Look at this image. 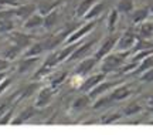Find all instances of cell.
Instances as JSON below:
<instances>
[{"mask_svg":"<svg viewBox=\"0 0 153 135\" xmlns=\"http://www.w3.org/2000/svg\"><path fill=\"white\" fill-rule=\"evenodd\" d=\"M128 56H131V51H116L115 50L114 53H109L106 57L101 60V71L108 74L111 71L120 68Z\"/></svg>","mask_w":153,"mask_h":135,"instance_id":"cell-1","label":"cell"},{"mask_svg":"<svg viewBox=\"0 0 153 135\" xmlns=\"http://www.w3.org/2000/svg\"><path fill=\"white\" fill-rule=\"evenodd\" d=\"M137 40H139V37L133 33V30L129 28V30H126V32L118 38V43H116L115 50H116V51H131V50L135 49Z\"/></svg>","mask_w":153,"mask_h":135,"instance_id":"cell-2","label":"cell"},{"mask_svg":"<svg viewBox=\"0 0 153 135\" xmlns=\"http://www.w3.org/2000/svg\"><path fill=\"white\" fill-rule=\"evenodd\" d=\"M74 27H75V26H68V27H65V28L60 30V32L57 33V34H54L53 37L47 38V40L44 41V44H45V49H47V50H54L55 47H58L60 44L65 43V40L68 38V36L74 32Z\"/></svg>","mask_w":153,"mask_h":135,"instance_id":"cell-3","label":"cell"},{"mask_svg":"<svg viewBox=\"0 0 153 135\" xmlns=\"http://www.w3.org/2000/svg\"><path fill=\"white\" fill-rule=\"evenodd\" d=\"M97 26V22L95 20H89L88 23H85V24H82L81 27H78V28H75L74 32L68 36V38L65 40V44H70V43H76V41H81L82 38L85 37V36H88L89 33L94 30V27Z\"/></svg>","mask_w":153,"mask_h":135,"instance_id":"cell-4","label":"cell"},{"mask_svg":"<svg viewBox=\"0 0 153 135\" xmlns=\"http://www.w3.org/2000/svg\"><path fill=\"white\" fill-rule=\"evenodd\" d=\"M118 38L119 37H116V36H109V37H106L104 41L101 43V46L97 49V51L94 53V57L98 60V61H101L104 57H106L109 53H112L115 50V47H116Z\"/></svg>","mask_w":153,"mask_h":135,"instance_id":"cell-5","label":"cell"},{"mask_svg":"<svg viewBox=\"0 0 153 135\" xmlns=\"http://www.w3.org/2000/svg\"><path fill=\"white\" fill-rule=\"evenodd\" d=\"M37 7H38V4H34V3L20 4V6H17V7H14L13 14H14V17L19 19L20 22H26L31 14H34V13L37 11Z\"/></svg>","mask_w":153,"mask_h":135,"instance_id":"cell-6","label":"cell"},{"mask_svg":"<svg viewBox=\"0 0 153 135\" xmlns=\"http://www.w3.org/2000/svg\"><path fill=\"white\" fill-rule=\"evenodd\" d=\"M9 37H10L11 43L22 47V49H27L28 46H31L34 43V40L31 36H28L26 33H22V32H10L9 33Z\"/></svg>","mask_w":153,"mask_h":135,"instance_id":"cell-7","label":"cell"},{"mask_svg":"<svg viewBox=\"0 0 153 135\" xmlns=\"http://www.w3.org/2000/svg\"><path fill=\"white\" fill-rule=\"evenodd\" d=\"M98 64V60L95 58V57H85V58H82L81 61H79V64L76 65L75 68V74H78V76L81 77H85L88 76L89 73H91V70H94V67Z\"/></svg>","mask_w":153,"mask_h":135,"instance_id":"cell-8","label":"cell"},{"mask_svg":"<svg viewBox=\"0 0 153 135\" xmlns=\"http://www.w3.org/2000/svg\"><path fill=\"white\" fill-rule=\"evenodd\" d=\"M105 76H106V74L101 71V73H98V74H92V76L84 78V80H82L81 87H79V90H81L82 92H89L94 87H97L101 81L105 80Z\"/></svg>","mask_w":153,"mask_h":135,"instance_id":"cell-9","label":"cell"},{"mask_svg":"<svg viewBox=\"0 0 153 135\" xmlns=\"http://www.w3.org/2000/svg\"><path fill=\"white\" fill-rule=\"evenodd\" d=\"M54 87H43L40 91H38V95L36 98V107L37 108H44L47 104L51 101V98L54 95Z\"/></svg>","mask_w":153,"mask_h":135,"instance_id":"cell-10","label":"cell"},{"mask_svg":"<svg viewBox=\"0 0 153 135\" xmlns=\"http://www.w3.org/2000/svg\"><path fill=\"white\" fill-rule=\"evenodd\" d=\"M95 43H97L95 40H89V41H87V43H81L75 49V51L71 54V57L67 60V61H75V60L85 58V57H88V56H87L88 51H89V50L95 46Z\"/></svg>","mask_w":153,"mask_h":135,"instance_id":"cell-11","label":"cell"},{"mask_svg":"<svg viewBox=\"0 0 153 135\" xmlns=\"http://www.w3.org/2000/svg\"><path fill=\"white\" fill-rule=\"evenodd\" d=\"M132 94V88L128 84H119L111 91V97L114 101H122Z\"/></svg>","mask_w":153,"mask_h":135,"instance_id":"cell-12","label":"cell"},{"mask_svg":"<svg viewBox=\"0 0 153 135\" xmlns=\"http://www.w3.org/2000/svg\"><path fill=\"white\" fill-rule=\"evenodd\" d=\"M41 26H44V16L41 13H38V11L31 14L26 22H23V27L26 30H34V28H38Z\"/></svg>","mask_w":153,"mask_h":135,"instance_id":"cell-13","label":"cell"},{"mask_svg":"<svg viewBox=\"0 0 153 135\" xmlns=\"http://www.w3.org/2000/svg\"><path fill=\"white\" fill-rule=\"evenodd\" d=\"M40 61V56H36V57H23V60L19 63L17 65V73L19 74H26L33 68L34 65Z\"/></svg>","mask_w":153,"mask_h":135,"instance_id":"cell-14","label":"cell"},{"mask_svg":"<svg viewBox=\"0 0 153 135\" xmlns=\"http://www.w3.org/2000/svg\"><path fill=\"white\" fill-rule=\"evenodd\" d=\"M114 86H118V82H109V81H101L97 87H94L92 90L89 91V97L95 100V98H98L99 95H104L105 92L108 91L109 88H112Z\"/></svg>","mask_w":153,"mask_h":135,"instance_id":"cell-15","label":"cell"},{"mask_svg":"<svg viewBox=\"0 0 153 135\" xmlns=\"http://www.w3.org/2000/svg\"><path fill=\"white\" fill-rule=\"evenodd\" d=\"M62 2H64V0H44V2H41V3H38L37 11L38 13H41L43 16H45L47 13L55 10Z\"/></svg>","mask_w":153,"mask_h":135,"instance_id":"cell-16","label":"cell"},{"mask_svg":"<svg viewBox=\"0 0 153 135\" xmlns=\"http://www.w3.org/2000/svg\"><path fill=\"white\" fill-rule=\"evenodd\" d=\"M45 44L44 41H36L31 46H28L26 51L23 53V57H36V56H41L43 51H45Z\"/></svg>","mask_w":153,"mask_h":135,"instance_id":"cell-17","label":"cell"},{"mask_svg":"<svg viewBox=\"0 0 153 135\" xmlns=\"http://www.w3.org/2000/svg\"><path fill=\"white\" fill-rule=\"evenodd\" d=\"M104 10H105V3L104 2H97V3L88 10V13L84 16V19H85L87 22H89V20H97V19L104 13Z\"/></svg>","mask_w":153,"mask_h":135,"instance_id":"cell-18","label":"cell"},{"mask_svg":"<svg viewBox=\"0 0 153 135\" xmlns=\"http://www.w3.org/2000/svg\"><path fill=\"white\" fill-rule=\"evenodd\" d=\"M36 108H37V107H27V108H24L22 112L19 114V117L11 121V124H13V125H19V124H23V122H27L28 119H31L34 115H36Z\"/></svg>","mask_w":153,"mask_h":135,"instance_id":"cell-19","label":"cell"},{"mask_svg":"<svg viewBox=\"0 0 153 135\" xmlns=\"http://www.w3.org/2000/svg\"><path fill=\"white\" fill-rule=\"evenodd\" d=\"M150 14H152V13H150V9H149V7L136 9V10L133 11V14H132V22H133V24H140V23L145 22Z\"/></svg>","mask_w":153,"mask_h":135,"instance_id":"cell-20","label":"cell"},{"mask_svg":"<svg viewBox=\"0 0 153 135\" xmlns=\"http://www.w3.org/2000/svg\"><path fill=\"white\" fill-rule=\"evenodd\" d=\"M79 44H81V41L65 44V47L58 51V58H60V63H62V61H65V60L70 58V57H71V54L75 51V49L78 47V46H79Z\"/></svg>","mask_w":153,"mask_h":135,"instance_id":"cell-21","label":"cell"},{"mask_svg":"<svg viewBox=\"0 0 153 135\" xmlns=\"http://www.w3.org/2000/svg\"><path fill=\"white\" fill-rule=\"evenodd\" d=\"M95 3H97V0H82V2H79V4H78V7H76V10H75L76 17L84 19V16L87 14L88 10H89Z\"/></svg>","mask_w":153,"mask_h":135,"instance_id":"cell-22","label":"cell"},{"mask_svg":"<svg viewBox=\"0 0 153 135\" xmlns=\"http://www.w3.org/2000/svg\"><path fill=\"white\" fill-rule=\"evenodd\" d=\"M91 100L92 98L89 97V94H82V95H79L78 98H75L74 100V103H72L71 108L74 110V111H79V110H84L85 107H88V104H91Z\"/></svg>","mask_w":153,"mask_h":135,"instance_id":"cell-23","label":"cell"},{"mask_svg":"<svg viewBox=\"0 0 153 135\" xmlns=\"http://www.w3.org/2000/svg\"><path fill=\"white\" fill-rule=\"evenodd\" d=\"M137 33L142 38H148L149 40L150 37H153V22H146L145 20L143 23H140Z\"/></svg>","mask_w":153,"mask_h":135,"instance_id":"cell-24","label":"cell"},{"mask_svg":"<svg viewBox=\"0 0 153 135\" xmlns=\"http://www.w3.org/2000/svg\"><path fill=\"white\" fill-rule=\"evenodd\" d=\"M149 68H153V53L149 54L148 57H145V58L139 63V65H137V68L135 70L133 74H142V73H145V71L149 70Z\"/></svg>","mask_w":153,"mask_h":135,"instance_id":"cell-25","label":"cell"},{"mask_svg":"<svg viewBox=\"0 0 153 135\" xmlns=\"http://www.w3.org/2000/svg\"><path fill=\"white\" fill-rule=\"evenodd\" d=\"M57 20H58V11H57V9L53 11H50V13H47L45 16H44V28H47V30H51L53 27H54V24L57 23Z\"/></svg>","mask_w":153,"mask_h":135,"instance_id":"cell-26","label":"cell"},{"mask_svg":"<svg viewBox=\"0 0 153 135\" xmlns=\"http://www.w3.org/2000/svg\"><path fill=\"white\" fill-rule=\"evenodd\" d=\"M14 30V20L10 16L0 17V33H10Z\"/></svg>","mask_w":153,"mask_h":135,"instance_id":"cell-27","label":"cell"},{"mask_svg":"<svg viewBox=\"0 0 153 135\" xmlns=\"http://www.w3.org/2000/svg\"><path fill=\"white\" fill-rule=\"evenodd\" d=\"M22 47H19V46H16V44H13V46H10V47H7V49L4 50V53H3V57H6L7 60H16L19 56H20V53H22Z\"/></svg>","mask_w":153,"mask_h":135,"instance_id":"cell-28","label":"cell"},{"mask_svg":"<svg viewBox=\"0 0 153 135\" xmlns=\"http://www.w3.org/2000/svg\"><path fill=\"white\" fill-rule=\"evenodd\" d=\"M118 20H119V10L118 9H114V10H111L109 16H108V23H106V26H108V30L111 33L115 32V28H116V24H118Z\"/></svg>","mask_w":153,"mask_h":135,"instance_id":"cell-29","label":"cell"},{"mask_svg":"<svg viewBox=\"0 0 153 135\" xmlns=\"http://www.w3.org/2000/svg\"><path fill=\"white\" fill-rule=\"evenodd\" d=\"M67 77H68V73L67 71H60V73H55L54 76L51 77V80H50V86L57 88V87H60L64 81L67 80Z\"/></svg>","mask_w":153,"mask_h":135,"instance_id":"cell-30","label":"cell"},{"mask_svg":"<svg viewBox=\"0 0 153 135\" xmlns=\"http://www.w3.org/2000/svg\"><path fill=\"white\" fill-rule=\"evenodd\" d=\"M114 103V100H112V97L109 95H99L98 98H95V103L92 104V108H95V110H98V108H102V107H106L108 104Z\"/></svg>","mask_w":153,"mask_h":135,"instance_id":"cell-31","label":"cell"},{"mask_svg":"<svg viewBox=\"0 0 153 135\" xmlns=\"http://www.w3.org/2000/svg\"><path fill=\"white\" fill-rule=\"evenodd\" d=\"M116 9L119 10V13H131L133 10V0H119Z\"/></svg>","mask_w":153,"mask_h":135,"instance_id":"cell-32","label":"cell"},{"mask_svg":"<svg viewBox=\"0 0 153 135\" xmlns=\"http://www.w3.org/2000/svg\"><path fill=\"white\" fill-rule=\"evenodd\" d=\"M44 65H47V67H51V68H54L55 65L60 64V58H58V51H51V53L47 56V58L44 60Z\"/></svg>","mask_w":153,"mask_h":135,"instance_id":"cell-33","label":"cell"},{"mask_svg":"<svg viewBox=\"0 0 153 135\" xmlns=\"http://www.w3.org/2000/svg\"><path fill=\"white\" fill-rule=\"evenodd\" d=\"M142 110L143 108L139 103H131L123 108V114H125V115H136V114H139Z\"/></svg>","mask_w":153,"mask_h":135,"instance_id":"cell-34","label":"cell"},{"mask_svg":"<svg viewBox=\"0 0 153 135\" xmlns=\"http://www.w3.org/2000/svg\"><path fill=\"white\" fill-rule=\"evenodd\" d=\"M122 118V112H112V114H105L101 118V122L102 124H112V122H116Z\"/></svg>","mask_w":153,"mask_h":135,"instance_id":"cell-35","label":"cell"},{"mask_svg":"<svg viewBox=\"0 0 153 135\" xmlns=\"http://www.w3.org/2000/svg\"><path fill=\"white\" fill-rule=\"evenodd\" d=\"M38 88H40V84H38V82H33V84H30V86H27L22 91L20 98H27V97H30V95H33V94L37 91Z\"/></svg>","mask_w":153,"mask_h":135,"instance_id":"cell-36","label":"cell"},{"mask_svg":"<svg viewBox=\"0 0 153 135\" xmlns=\"http://www.w3.org/2000/svg\"><path fill=\"white\" fill-rule=\"evenodd\" d=\"M13 112H14V110L10 108L9 111H6L1 117H0V125H6V124H11V121H13Z\"/></svg>","mask_w":153,"mask_h":135,"instance_id":"cell-37","label":"cell"},{"mask_svg":"<svg viewBox=\"0 0 153 135\" xmlns=\"http://www.w3.org/2000/svg\"><path fill=\"white\" fill-rule=\"evenodd\" d=\"M54 70V68H51V67H47V65H41V68L34 74V78H44L45 76H48V74H51V71Z\"/></svg>","mask_w":153,"mask_h":135,"instance_id":"cell-38","label":"cell"},{"mask_svg":"<svg viewBox=\"0 0 153 135\" xmlns=\"http://www.w3.org/2000/svg\"><path fill=\"white\" fill-rule=\"evenodd\" d=\"M140 80L145 82H153V68H149L140 74Z\"/></svg>","mask_w":153,"mask_h":135,"instance_id":"cell-39","label":"cell"},{"mask_svg":"<svg viewBox=\"0 0 153 135\" xmlns=\"http://www.w3.org/2000/svg\"><path fill=\"white\" fill-rule=\"evenodd\" d=\"M9 67H10V60H7L6 57H0V71H7Z\"/></svg>","mask_w":153,"mask_h":135,"instance_id":"cell-40","label":"cell"},{"mask_svg":"<svg viewBox=\"0 0 153 135\" xmlns=\"http://www.w3.org/2000/svg\"><path fill=\"white\" fill-rule=\"evenodd\" d=\"M10 84H11V80L9 78V77H6L4 80H3L1 82H0V94H1V92L4 91V90H6V88H7L9 86H10Z\"/></svg>","mask_w":153,"mask_h":135,"instance_id":"cell-41","label":"cell"},{"mask_svg":"<svg viewBox=\"0 0 153 135\" xmlns=\"http://www.w3.org/2000/svg\"><path fill=\"white\" fill-rule=\"evenodd\" d=\"M6 111H9V105H7V104H1V105H0V117H1Z\"/></svg>","mask_w":153,"mask_h":135,"instance_id":"cell-42","label":"cell"},{"mask_svg":"<svg viewBox=\"0 0 153 135\" xmlns=\"http://www.w3.org/2000/svg\"><path fill=\"white\" fill-rule=\"evenodd\" d=\"M6 77H7V73H6V71H0V82L4 80Z\"/></svg>","mask_w":153,"mask_h":135,"instance_id":"cell-43","label":"cell"},{"mask_svg":"<svg viewBox=\"0 0 153 135\" xmlns=\"http://www.w3.org/2000/svg\"><path fill=\"white\" fill-rule=\"evenodd\" d=\"M148 104H149V105H150V107H153V94H152V95H150V97L148 98Z\"/></svg>","mask_w":153,"mask_h":135,"instance_id":"cell-44","label":"cell"},{"mask_svg":"<svg viewBox=\"0 0 153 135\" xmlns=\"http://www.w3.org/2000/svg\"><path fill=\"white\" fill-rule=\"evenodd\" d=\"M150 13H152V14H153V7H150Z\"/></svg>","mask_w":153,"mask_h":135,"instance_id":"cell-45","label":"cell"}]
</instances>
